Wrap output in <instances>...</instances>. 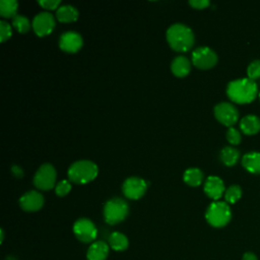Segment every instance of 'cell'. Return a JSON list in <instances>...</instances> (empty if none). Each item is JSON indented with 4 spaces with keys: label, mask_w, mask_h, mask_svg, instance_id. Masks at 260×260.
<instances>
[{
    "label": "cell",
    "mask_w": 260,
    "mask_h": 260,
    "mask_svg": "<svg viewBox=\"0 0 260 260\" xmlns=\"http://www.w3.org/2000/svg\"><path fill=\"white\" fill-rule=\"evenodd\" d=\"M12 24L17 29V31L20 32V34L27 32L29 30V28H30V22H29L28 18L23 16V15L16 14L12 18Z\"/></svg>",
    "instance_id": "obj_25"
},
{
    "label": "cell",
    "mask_w": 260,
    "mask_h": 260,
    "mask_svg": "<svg viewBox=\"0 0 260 260\" xmlns=\"http://www.w3.org/2000/svg\"><path fill=\"white\" fill-rule=\"evenodd\" d=\"M203 181V173L198 168H190L184 173V182L192 187L199 186Z\"/></svg>",
    "instance_id": "obj_21"
},
{
    "label": "cell",
    "mask_w": 260,
    "mask_h": 260,
    "mask_svg": "<svg viewBox=\"0 0 260 260\" xmlns=\"http://www.w3.org/2000/svg\"><path fill=\"white\" fill-rule=\"evenodd\" d=\"M56 171L50 164L42 165L34 177V184L40 190H50L55 187Z\"/></svg>",
    "instance_id": "obj_7"
},
{
    "label": "cell",
    "mask_w": 260,
    "mask_h": 260,
    "mask_svg": "<svg viewBox=\"0 0 260 260\" xmlns=\"http://www.w3.org/2000/svg\"><path fill=\"white\" fill-rule=\"evenodd\" d=\"M193 64L200 69H209L217 62L216 53L209 47H198L192 53Z\"/></svg>",
    "instance_id": "obj_8"
},
{
    "label": "cell",
    "mask_w": 260,
    "mask_h": 260,
    "mask_svg": "<svg viewBox=\"0 0 260 260\" xmlns=\"http://www.w3.org/2000/svg\"><path fill=\"white\" fill-rule=\"evenodd\" d=\"M39 4L45 9L54 10L56 8H59L60 1L59 0H41L39 1Z\"/></svg>",
    "instance_id": "obj_30"
},
{
    "label": "cell",
    "mask_w": 260,
    "mask_h": 260,
    "mask_svg": "<svg viewBox=\"0 0 260 260\" xmlns=\"http://www.w3.org/2000/svg\"><path fill=\"white\" fill-rule=\"evenodd\" d=\"M75 237L82 243H91L95 240L98 231L93 222L87 218H79L73 224Z\"/></svg>",
    "instance_id": "obj_9"
},
{
    "label": "cell",
    "mask_w": 260,
    "mask_h": 260,
    "mask_svg": "<svg viewBox=\"0 0 260 260\" xmlns=\"http://www.w3.org/2000/svg\"><path fill=\"white\" fill-rule=\"evenodd\" d=\"M240 129L247 135H253L260 131V117L248 114L240 120Z\"/></svg>",
    "instance_id": "obj_15"
},
{
    "label": "cell",
    "mask_w": 260,
    "mask_h": 260,
    "mask_svg": "<svg viewBox=\"0 0 260 260\" xmlns=\"http://www.w3.org/2000/svg\"><path fill=\"white\" fill-rule=\"evenodd\" d=\"M242 260H258L257 256L252 253V252H246L243 257H242Z\"/></svg>",
    "instance_id": "obj_33"
},
{
    "label": "cell",
    "mask_w": 260,
    "mask_h": 260,
    "mask_svg": "<svg viewBox=\"0 0 260 260\" xmlns=\"http://www.w3.org/2000/svg\"><path fill=\"white\" fill-rule=\"evenodd\" d=\"M247 75L250 79H257L260 77V59H254L247 67Z\"/></svg>",
    "instance_id": "obj_26"
},
{
    "label": "cell",
    "mask_w": 260,
    "mask_h": 260,
    "mask_svg": "<svg viewBox=\"0 0 260 260\" xmlns=\"http://www.w3.org/2000/svg\"><path fill=\"white\" fill-rule=\"evenodd\" d=\"M258 95H259V100H260V91H259V93H258Z\"/></svg>",
    "instance_id": "obj_35"
},
{
    "label": "cell",
    "mask_w": 260,
    "mask_h": 260,
    "mask_svg": "<svg viewBox=\"0 0 260 260\" xmlns=\"http://www.w3.org/2000/svg\"><path fill=\"white\" fill-rule=\"evenodd\" d=\"M18 3L15 0H1L0 1V14L4 18L14 17L16 15Z\"/></svg>",
    "instance_id": "obj_23"
},
{
    "label": "cell",
    "mask_w": 260,
    "mask_h": 260,
    "mask_svg": "<svg viewBox=\"0 0 260 260\" xmlns=\"http://www.w3.org/2000/svg\"><path fill=\"white\" fill-rule=\"evenodd\" d=\"M55 27V18L49 12L37 14L32 20V28L37 36L44 37L53 31Z\"/></svg>",
    "instance_id": "obj_11"
},
{
    "label": "cell",
    "mask_w": 260,
    "mask_h": 260,
    "mask_svg": "<svg viewBox=\"0 0 260 260\" xmlns=\"http://www.w3.org/2000/svg\"><path fill=\"white\" fill-rule=\"evenodd\" d=\"M224 183L219 177L209 176L206 179L204 183V192L209 198L217 201L224 194Z\"/></svg>",
    "instance_id": "obj_14"
},
{
    "label": "cell",
    "mask_w": 260,
    "mask_h": 260,
    "mask_svg": "<svg viewBox=\"0 0 260 260\" xmlns=\"http://www.w3.org/2000/svg\"><path fill=\"white\" fill-rule=\"evenodd\" d=\"M190 61L185 56L176 57L171 65L172 72L178 77H184L190 72Z\"/></svg>",
    "instance_id": "obj_18"
},
{
    "label": "cell",
    "mask_w": 260,
    "mask_h": 260,
    "mask_svg": "<svg viewBox=\"0 0 260 260\" xmlns=\"http://www.w3.org/2000/svg\"><path fill=\"white\" fill-rule=\"evenodd\" d=\"M109 254V246L103 241L93 242L86 253L87 260H106Z\"/></svg>",
    "instance_id": "obj_17"
},
{
    "label": "cell",
    "mask_w": 260,
    "mask_h": 260,
    "mask_svg": "<svg viewBox=\"0 0 260 260\" xmlns=\"http://www.w3.org/2000/svg\"><path fill=\"white\" fill-rule=\"evenodd\" d=\"M71 190V184L68 180H62L55 186V192L58 196L63 197L67 195Z\"/></svg>",
    "instance_id": "obj_28"
},
{
    "label": "cell",
    "mask_w": 260,
    "mask_h": 260,
    "mask_svg": "<svg viewBox=\"0 0 260 260\" xmlns=\"http://www.w3.org/2000/svg\"><path fill=\"white\" fill-rule=\"evenodd\" d=\"M223 195L226 203H236L242 196V188L237 184L231 185L228 189H225Z\"/></svg>",
    "instance_id": "obj_24"
},
{
    "label": "cell",
    "mask_w": 260,
    "mask_h": 260,
    "mask_svg": "<svg viewBox=\"0 0 260 260\" xmlns=\"http://www.w3.org/2000/svg\"><path fill=\"white\" fill-rule=\"evenodd\" d=\"M214 116L218 122L228 127H233L239 120L238 108L229 102H221L214 107Z\"/></svg>",
    "instance_id": "obj_6"
},
{
    "label": "cell",
    "mask_w": 260,
    "mask_h": 260,
    "mask_svg": "<svg viewBox=\"0 0 260 260\" xmlns=\"http://www.w3.org/2000/svg\"><path fill=\"white\" fill-rule=\"evenodd\" d=\"M225 136H226L228 141L233 145H238L242 140L241 132L235 127H229Z\"/></svg>",
    "instance_id": "obj_27"
},
{
    "label": "cell",
    "mask_w": 260,
    "mask_h": 260,
    "mask_svg": "<svg viewBox=\"0 0 260 260\" xmlns=\"http://www.w3.org/2000/svg\"><path fill=\"white\" fill-rule=\"evenodd\" d=\"M167 41L175 51L187 52L194 44V34L187 25L175 23L167 30Z\"/></svg>",
    "instance_id": "obj_2"
},
{
    "label": "cell",
    "mask_w": 260,
    "mask_h": 260,
    "mask_svg": "<svg viewBox=\"0 0 260 260\" xmlns=\"http://www.w3.org/2000/svg\"><path fill=\"white\" fill-rule=\"evenodd\" d=\"M44 204V197L38 191H28L24 193L19 199V205L24 211L34 212L42 208Z\"/></svg>",
    "instance_id": "obj_12"
},
{
    "label": "cell",
    "mask_w": 260,
    "mask_h": 260,
    "mask_svg": "<svg viewBox=\"0 0 260 260\" xmlns=\"http://www.w3.org/2000/svg\"><path fill=\"white\" fill-rule=\"evenodd\" d=\"M12 35V30H11V26L10 24H8V22L1 20L0 21V36H1V42H5L7 41Z\"/></svg>",
    "instance_id": "obj_29"
},
{
    "label": "cell",
    "mask_w": 260,
    "mask_h": 260,
    "mask_svg": "<svg viewBox=\"0 0 260 260\" xmlns=\"http://www.w3.org/2000/svg\"><path fill=\"white\" fill-rule=\"evenodd\" d=\"M258 85L249 77H241L231 80L226 86L229 99L237 104L251 103L258 94Z\"/></svg>",
    "instance_id": "obj_1"
},
{
    "label": "cell",
    "mask_w": 260,
    "mask_h": 260,
    "mask_svg": "<svg viewBox=\"0 0 260 260\" xmlns=\"http://www.w3.org/2000/svg\"><path fill=\"white\" fill-rule=\"evenodd\" d=\"M56 16L61 22H71L78 18V11L72 5H63L57 9Z\"/></svg>",
    "instance_id": "obj_19"
},
{
    "label": "cell",
    "mask_w": 260,
    "mask_h": 260,
    "mask_svg": "<svg viewBox=\"0 0 260 260\" xmlns=\"http://www.w3.org/2000/svg\"><path fill=\"white\" fill-rule=\"evenodd\" d=\"M147 189V183L138 177H130L126 179L123 183L122 190L124 195L129 199H139L141 198Z\"/></svg>",
    "instance_id": "obj_10"
},
{
    "label": "cell",
    "mask_w": 260,
    "mask_h": 260,
    "mask_svg": "<svg viewBox=\"0 0 260 260\" xmlns=\"http://www.w3.org/2000/svg\"><path fill=\"white\" fill-rule=\"evenodd\" d=\"M110 247L115 251H124L128 247V239L119 232H114L109 237Z\"/></svg>",
    "instance_id": "obj_22"
},
{
    "label": "cell",
    "mask_w": 260,
    "mask_h": 260,
    "mask_svg": "<svg viewBox=\"0 0 260 260\" xmlns=\"http://www.w3.org/2000/svg\"><path fill=\"white\" fill-rule=\"evenodd\" d=\"M82 43L81 36L75 31H66L59 40L61 50L67 53H76L82 47Z\"/></svg>",
    "instance_id": "obj_13"
},
{
    "label": "cell",
    "mask_w": 260,
    "mask_h": 260,
    "mask_svg": "<svg viewBox=\"0 0 260 260\" xmlns=\"http://www.w3.org/2000/svg\"><path fill=\"white\" fill-rule=\"evenodd\" d=\"M11 172H12L13 176L16 177V178H18V179L22 178V176H23V171H22V169H21L20 167L16 166V165H13V166L11 167Z\"/></svg>",
    "instance_id": "obj_32"
},
{
    "label": "cell",
    "mask_w": 260,
    "mask_h": 260,
    "mask_svg": "<svg viewBox=\"0 0 260 260\" xmlns=\"http://www.w3.org/2000/svg\"><path fill=\"white\" fill-rule=\"evenodd\" d=\"M207 222L214 228L226 225L232 218V210L229 203L223 201H213L209 204L205 212Z\"/></svg>",
    "instance_id": "obj_4"
},
{
    "label": "cell",
    "mask_w": 260,
    "mask_h": 260,
    "mask_svg": "<svg viewBox=\"0 0 260 260\" xmlns=\"http://www.w3.org/2000/svg\"><path fill=\"white\" fill-rule=\"evenodd\" d=\"M99 173L98 166L90 160H78L73 162L68 170V178L75 184L91 182Z\"/></svg>",
    "instance_id": "obj_3"
},
{
    "label": "cell",
    "mask_w": 260,
    "mask_h": 260,
    "mask_svg": "<svg viewBox=\"0 0 260 260\" xmlns=\"http://www.w3.org/2000/svg\"><path fill=\"white\" fill-rule=\"evenodd\" d=\"M220 160L225 165V166H234L238 162L240 158V151L234 146H224L219 153Z\"/></svg>",
    "instance_id": "obj_20"
},
{
    "label": "cell",
    "mask_w": 260,
    "mask_h": 260,
    "mask_svg": "<svg viewBox=\"0 0 260 260\" xmlns=\"http://www.w3.org/2000/svg\"><path fill=\"white\" fill-rule=\"evenodd\" d=\"M189 3L193 8H196V9L206 8L210 4V2L208 0H190Z\"/></svg>",
    "instance_id": "obj_31"
},
{
    "label": "cell",
    "mask_w": 260,
    "mask_h": 260,
    "mask_svg": "<svg viewBox=\"0 0 260 260\" xmlns=\"http://www.w3.org/2000/svg\"><path fill=\"white\" fill-rule=\"evenodd\" d=\"M242 166L252 174H260V151H248L241 159Z\"/></svg>",
    "instance_id": "obj_16"
},
{
    "label": "cell",
    "mask_w": 260,
    "mask_h": 260,
    "mask_svg": "<svg viewBox=\"0 0 260 260\" xmlns=\"http://www.w3.org/2000/svg\"><path fill=\"white\" fill-rule=\"evenodd\" d=\"M5 260H16V259L14 257H12V256H8V257H6Z\"/></svg>",
    "instance_id": "obj_34"
},
{
    "label": "cell",
    "mask_w": 260,
    "mask_h": 260,
    "mask_svg": "<svg viewBox=\"0 0 260 260\" xmlns=\"http://www.w3.org/2000/svg\"><path fill=\"white\" fill-rule=\"evenodd\" d=\"M129 206L121 198H112L104 206V217L109 224H116L124 220L128 214Z\"/></svg>",
    "instance_id": "obj_5"
}]
</instances>
